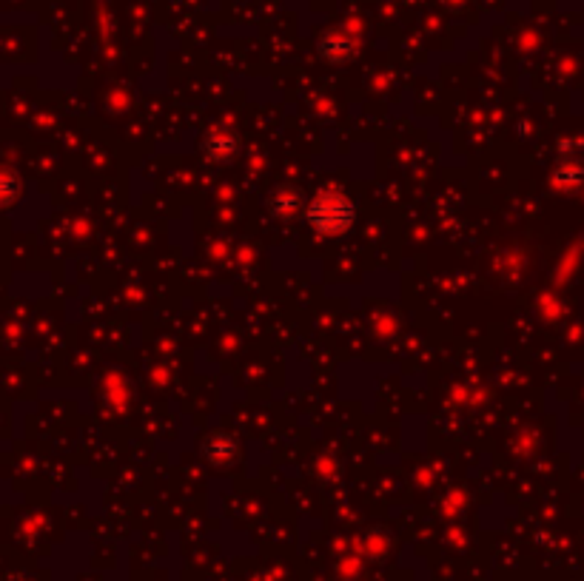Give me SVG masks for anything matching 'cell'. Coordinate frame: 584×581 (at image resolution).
<instances>
[{
  "mask_svg": "<svg viewBox=\"0 0 584 581\" xmlns=\"http://www.w3.org/2000/svg\"><path fill=\"white\" fill-rule=\"evenodd\" d=\"M351 217H354V208H351V203L345 197H322V200L314 203L308 220H311L314 228H320L325 234H334V231L348 228Z\"/></svg>",
  "mask_w": 584,
  "mask_h": 581,
  "instance_id": "1",
  "label": "cell"
}]
</instances>
